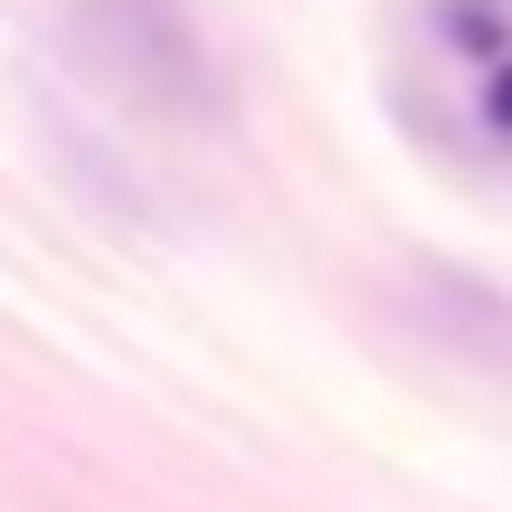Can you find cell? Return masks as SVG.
Returning a JSON list of instances; mask_svg holds the SVG:
<instances>
[{
    "instance_id": "6da1fadb",
    "label": "cell",
    "mask_w": 512,
    "mask_h": 512,
    "mask_svg": "<svg viewBox=\"0 0 512 512\" xmlns=\"http://www.w3.org/2000/svg\"><path fill=\"white\" fill-rule=\"evenodd\" d=\"M86 57L162 124H219V67L190 0H76Z\"/></svg>"
},
{
    "instance_id": "7a4b0ae2",
    "label": "cell",
    "mask_w": 512,
    "mask_h": 512,
    "mask_svg": "<svg viewBox=\"0 0 512 512\" xmlns=\"http://www.w3.org/2000/svg\"><path fill=\"white\" fill-rule=\"evenodd\" d=\"M484 105H494V133H512V57H494V95Z\"/></svg>"
}]
</instances>
